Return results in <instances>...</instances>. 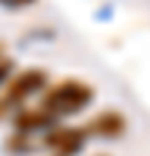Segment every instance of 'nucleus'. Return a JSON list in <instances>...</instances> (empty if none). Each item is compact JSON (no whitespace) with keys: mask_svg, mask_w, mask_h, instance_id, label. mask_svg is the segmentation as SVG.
I'll use <instances>...</instances> for the list:
<instances>
[{"mask_svg":"<svg viewBox=\"0 0 150 156\" xmlns=\"http://www.w3.org/2000/svg\"><path fill=\"white\" fill-rule=\"evenodd\" d=\"M93 101V88L82 80H63L57 85H52L44 99H41V110L52 118H63V115H77L82 112L87 104Z\"/></svg>","mask_w":150,"mask_h":156,"instance_id":"obj_1","label":"nucleus"},{"mask_svg":"<svg viewBox=\"0 0 150 156\" xmlns=\"http://www.w3.org/2000/svg\"><path fill=\"white\" fill-rule=\"evenodd\" d=\"M44 88H46V74H44L41 69H27V71H22L19 77H14V80L8 82V88H5V93H3V99H0V104L8 110L11 104L25 101V99H30L33 93L44 90Z\"/></svg>","mask_w":150,"mask_h":156,"instance_id":"obj_2","label":"nucleus"},{"mask_svg":"<svg viewBox=\"0 0 150 156\" xmlns=\"http://www.w3.org/2000/svg\"><path fill=\"white\" fill-rule=\"evenodd\" d=\"M44 143L57 156H74V154H79L82 145H85V129H71V126L52 129V132H46Z\"/></svg>","mask_w":150,"mask_h":156,"instance_id":"obj_3","label":"nucleus"},{"mask_svg":"<svg viewBox=\"0 0 150 156\" xmlns=\"http://www.w3.org/2000/svg\"><path fill=\"white\" fill-rule=\"evenodd\" d=\"M126 132V118L115 110H107L101 115H96L87 126H85V134H96V137H104V140H115Z\"/></svg>","mask_w":150,"mask_h":156,"instance_id":"obj_4","label":"nucleus"},{"mask_svg":"<svg viewBox=\"0 0 150 156\" xmlns=\"http://www.w3.org/2000/svg\"><path fill=\"white\" fill-rule=\"evenodd\" d=\"M52 121H55V118L46 115L44 110H19V115L14 118V123H16V129H22V134L36 132V129H44V126H49Z\"/></svg>","mask_w":150,"mask_h":156,"instance_id":"obj_5","label":"nucleus"},{"mask_svg":"<svg viewBox=\"0 0 150 156\" xmlns=\"http://www.w3.org/2000/svg\"><path fill=\"white\" fill-rule=\"evenodd\" d=\"M11 69H14V63H11L8 58H3V60H0V82H5V80H8Z\"/></svg>","mask_w":150,"mask_h":156,"instance_id":"obj_6","label":"nucleus"},{"mask_svg":"<svg viewBox=\"0 0 150 156\" xmlns=\"http://www.w3.org/2000/svg\"><path fill=\"white\" fill-rule=\"evenodd\" d=\"M3 5H8V8H22V5H30V3H36V0H0Z\"/></svg>","mask_w":150,"mask_h":156,"instance_id":"obj_7","label":"nucleus"}]
</instances>
